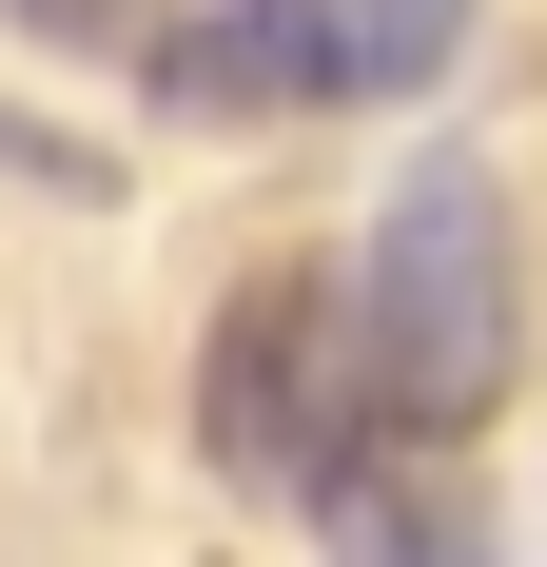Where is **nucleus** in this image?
<instances>
[{
	"label": "nucleus",
	"mask_w": 547,
	"mask_h": 567,
	"mask_svg": "<svg viewBox=\"0 0 547 567\" xmlns=\"http://www.w3.org/2000/svg\"><path fill=\"white\" fill-rule=\"evenodd\" d=\"M332 313H352L372 451H450L469 411H508V372H528V255H508V176H489V157H411Z\"/></svg>",
	"instance_id": "1"
},
{
	"label": "nucleus",
	"mask_w": 547,
	"mask_h": 567,
	"mask_svg": "<svg viewBox=\"0 0 547 567\" xmlns=\"http://www.w3.org/2000/svg\"><path fill=\"white\" fill-rule=\"evenodd\" d=\"M352 451H372V392H352L332 275H235L216 333H196V470L255 489V509H313Z\"/></svg>",
	"instance_id": "3"
},
{
	"label": "nucleus",
	"mask_w": 547,
	"mask_h": 567,
	"mask_svg": "<svg viewBox=\"0 0 547 567\" xmlns=\"http://www.w3.org/2000/svg\"><path fill=\"white\" fill-rule=\"evenodd\" d=\"M469 59V0H176L137 20V99L157 117H372V99H431Z\"/></svg>",
	"instance_id": "2"
},
{
	"label": "nucleus",
	"mask_w": 547,
	"mask_h": 567,
	"mask_svg": "<svg viewBox=\"0 0 547 567\" xmlns=\"http://www.w3.org/2000/svg\"><path fill=\"white\" fill-rule=\"evenodd\" d=\"M20 20H40V40H117L137 0H20Z\"/></svg>",
	"instance_id": "4"
}]
</instances>
